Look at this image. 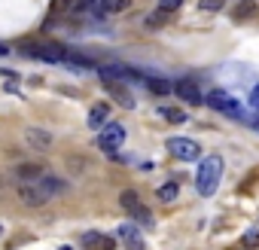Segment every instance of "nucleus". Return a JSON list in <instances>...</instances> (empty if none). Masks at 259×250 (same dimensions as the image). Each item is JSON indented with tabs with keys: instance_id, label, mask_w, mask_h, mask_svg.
<instances>
[{
	"instance_id": "aec40b11",
	"label": "nucleus",
	"mask_w": 259,
	"mask_h": 250,
	"mask_svg": "<svg viewBox=\"0 0 259 250\" xmlns=\"http://www.w3.org/2000/svg\"><path fill=\"white\" fill-rule=\"evenodd\" d=\"M177 192H180L177 183H165V186H159V198H162V201H174Z\"/></svg>"
},
{
	"instance_id": "cd10ccee",
	"label": "nucleus",
	"mask_w": 259,
	"mask_h": 250,
	"mask_svg": "<svg viewBox=\"0 0 259 250\" xmlns=\"http://www.w3.org/2000/svg\"><path fill=\"white\" fill-rule=\"evenodd\" d=\"M0 232H4V226H0Z\"/></svg>"
},
{
	"instance_id": "9b49d317",
	"label": "nucleus",
	"mask_w": 259,
	"mask_h": 250,
	"mask_svg": "<svg viewBox=\"0 0 259 250\" xmlns=\"http://www.w3.org/2000/svg\"><path fill=\"white\" fill-rule=\"evenodd\" d=\"M107 119H110V104H95L92 110H89V119H85V125H89V129L92 132H101L104 129V125H107Z\"/></svg>"
},
{
	"instance_id": "a211bd4d",
	"label": "nucleus",
	"mask_w": 259,
	"mask_h": 250,
	"mask_svg": "<svg viewBox=\"0 0 259 250\" xmlns=\"http://www.w3.org/2000/svg\"><path fill=\"white\" fill-rule=\"evenodd\" d=\"M98 4H101V10H104V13H125L132 0H98Z\"/></svg>"
},
{
	"instance_id": "39448f33",
	"label": "nucleus",
	"mask_w": 259,
	"mask_h": 250,
	"mask_svg": "<svg viewBox=\"0 0 259 250\" xmlns=\"http://www.w3.org/2000/svg\"><path fill=\"white\" fill-rule=\"evenodd\" d=\"M168 153L174 156V159H180V162H195L198 156H201V147L195 144V141H189V138H168Z\"/></svg>"
},
{
	"instance_id": "a878e982",
	"label": "nucleus",
	"mask_w": 259,
	"mask_h": 250,
	"mask_svg": "<svg viewBox=\"0 0 259 250\" xmlns=\"http://www.w3.org/2000/svg\"><path fill=\"white\" fill-rule=\"evenodd\" d=\"M253 129H256V132H259V116H256V119H253Z\"/></svg>"
},
{
	"instance_id": "5701e85b",
	"label": "nucleus",
	"mask_w": 259,
	"mask_h": 250,
	"mask_svg": "<svg viewBox=\"0 0 259 250\" xmlns=\"http://www.w3.org/2000/svg\"><path fill=\"white\" fill-rule=\"evenodd\" d=\"M223 4L226 0H201V10L204 13H217V10H223Z\"/></svg>"
},
{
	"instance_id": "393cba45",
	"label": "nucleus",
	"mask_w": 259,
	"mask_h": 250,
	"mask_svg": "<svg viewBox=\"0 0 259 250\" xmlns=\"http://www.w3.org/2000/svg\"><path fill=\"white\" fill-rule=\"evenodd\" d=\"M0 55H10V49H7V46H4V43H0Z\"/></svg>"
},
{
	"instance_id": "6ab92c4d",
	"label": "nucleus",
	"mask_w": 259,
	"mask_h": 250,
	"mask_svg": "<svg viewBox=\"0 0 259 250\" xmlns=\"http://www.w3.org/2000/svg\"><path fill=\"white\" fill-rule=\"evenodd\" d=\"M159 113H162V119H168V122H186V113H183V110H174V107H162Z\"/></svg>"
},
{
	"instance_id": "6e6552de",
	"label": "nucleus",
	"mask_w": 259,
	"mask_h": 250,
	"mask_svg": "<svg viewBox=\"0 0 259 250\" xmlns=\"http://www.w3.org/2000/svg\"><path fill=\"white\" fill-rule=\"evenodd\" d=\"M116 238H119L128 250H147V244H144V235H141L138 223H125V226H119Z\"/></svg>"
},
{
	"instance_id": "7ed1b4c3",
	"label": "nucleus",
	"mask_w": 259,
	"mask_h": 250,
	"mask_svg": "<svg viewBox=\"0 0 259 250\" xmlns=\"http://www.w3.org/2000/svg\"><path fill=\"white\" fill-rule=\"evenodd\" d=\"M122 144H125V129H122L119 122H107L104 129L98 132V147L104 153H116Z\"/></svg>"
},
{
	"instance_id": "2eb2a0df",
	"label": "nucleus",
	"mask_w": 259,
	"mask_h": 250,
	"mask_svg": "<svg viewBox=\"0 0 259 250\" xmlns=\"http://www.w3.org/2000/svg\"><path fill=\"white\" fill-rule=\"evenodd\" d=\"M256 13H259L256 0H241V4H235V10H232V22H250Z\"/></svg>"
},
{
	"instance_id": "dca6fc26",
	"label": "nucleus",
	"mask_w": 259,
	"mask_h": 250,
	"mask_svg": "<svg viewBox=\"0 0 259 250\" xmlns=\"http://www.w3.org/2000/svg\"><path fill=\"white\" fill-rule=\"evenodd\" d=\"M147 89H150L153 95L165 98V95H171V92H174V82H168V79H162V76H147Z\"/></svg>"
},
{
	"instance_id": "f3484780",
	"label": "nucleus",
	"mask_w": 259,
	"mask_h": 250,
	"mask_svg": "<svg viewBox=\"0 0 259 250\" xmlns=\"http://www.w3.org/2000/svg\"><path fill=\"white\" fill-rule=\"evenodd\" d=\"M43 174H46V171H43L40 165H19V168H16V177H19L22 183H31V180H40Z\"/></svg>"
},
{
	"instance_id": "9d476101",
	"label": "nucleus",
	"mask_w": 259,
	"mask_h": 250,
	"mask_svg": "<svg viewBox=\"0 0 259 250\" xmlns=\"http://www.w3.org/2000/svg\"><path fill=\"white\" fill-rule=\"evenodd\" d=\"M101 82H104V89H107V92H110V95H113V98H116L122 107H128V110L135 107V98H132V92H128V89H125L119 79H101Z\"/></svg>"
},
{
	"instance_id": "4468645a",
	"label": "nucleus",
	"mask_w": 259,
	"mask_h": 250,
	"mask_svg": "<svg viewBox=\"0 0 259 250\" xmlns=\"http://www.w3.org/2000/svg\"><path fill=\"white\" fill-rule=\"evenodd\" d=\"M25 141H28L34 150H52V135L43 132V129H28V132H25Z\"/></svg>"
},
{
	"instance_id": "20e7f679",
	"label": "nucleus",
	"mask_w": 259,
	"mask_h": 250,
	"mask_svg": "<svg viewBox=\"0 0 259 250\" xmlns=\"http://www.w3.org/2000/svg\"><path fill=\"white\" fill-rule=\"evenodd\" d=\"M204 104H210L213 110H220V113H226V116H232V119H244V110H241V104H238L232 95L220 92V89H213V92L204 98Z\"/></svg>"
},
{
	"instance_id": "b1692460",
	"label": "nucleus",
	"mask_w": 259,
	"mask_h": 250,
	"mask_svg": "<svg viewBox=\"0 0 259 250\" xmlns=\"http://www.w3.org/2000/svg\"><path fill=\"white\" fill-rule=\"evenodd\" d=\"M180 4H183V0H162V4H159V10H165V13H174Z\"/></svg>"
},
{
	"instance_id": "f03ea898",
	"label": "nucleus",
	"mask_w": 259,
	"mask_h": 250,
	"mask_svg": "<svg viewBox=\"0 0 259 250\" xmlns=\"http://www.w3.org/2000/svg\"><path fill=\"white\" fill-rule=\"evenodd\" d=\"M119 204H122V211L132 217L138 226H144V229H153L156 226V217H153V211L138 198V192L135 189H125L122 195H119Z\"/></svg>"
},
{
	"instance_id": "1a4fd4ad",
	"label": "nucleus",
	"mask_w": 259,
	"mask_h": 250,
	"mask_svg": "<svg viewBox=\"0 0 259 250\" xmlns=\"http://www.w3.org/2000/svg\"><path fill=\"white\" fill-rule=\"evenodd\" d=\"M19 198H22V204H28V207H43V204H49V198L43 195V189L37 186V180L19 183Z\"/></svg>"
},
{
	"instance_id": "412c9836",
	"label": "nucleus",
	"mask_w": 259,
	"mask_h": 250,
	"mask_svg": "<svg viewBox=\"0 0 259 250\" xmlns=\"http://www.w3.org/2000/svg\"><path fill=\"white\" fill-rule=\"evenodd\" d=\"M256 247H259V229L244 232V250H256Z\"/></svg>"
},
{
	"instance_id": "423d86ee",
	"label": "nucleus",
	"mask_w": 259,
	"mask_h": 250,
	"mask_svg": "<svg viewBox=\"0 0 259 250\" xmlns=\"http://www.w3.org/2000/svg\"><path fill=\"white\" fill-rule=\"evenodd\" d=\"M174 95H177L180 101H186V104H204V95H201V89H198V82H195L192 76L177 79V82H174Z\"/></svg>"
},
{
	"instance_id": "f257e3e1",
	"label": "nucleus",
	"mask_w": 259,
	"mask_h": 250,
	"mask_svg": "<svg viewBox=\"0 0 259 250\" xmlns=\"http://www.w3.org/2000/svg\"><path fill=\"white\" fill-rule=\"evenodd\" d=\"M220 177H223V159H220V156H204L201 165H198V174H195L198 192H201L204 198L213 195L217 186H220Z\"/></svg>"
},
{
	"instance_id": "bb28decb",
	"label": "nucleus",
	"mask_w": 259,
	"mask_h": 250,
	"mask_svg": "<svg viewBox=\"0 0 259 250\" xmlns=\"http://www.w3.org/2000/svg\"><path fill=\"white\" fill-rule=\"evenodd\" d=\"M58 250H73V247H58Z\"/></svg>"
},
{
	"instance_id": "4be33fe9",
	"label": "nucleus",
	"mask_w": 259,
	"mask_h": 250,
	"mask_svg": "<svg viewBox=\"0 0 259 250\" xmlns=\"http://www.w3.org/2000/svg\"><path fill=\"white\" fill-rule=\"evenodd\" d=\"M165 19H168V13H165V10H156V13L147 16V25H150V28H159V25H165Z\"/></svg>"
},
{
	"instance_id": "ddd939ff",
	"label": "nucleus",
	"mask_w": 259,
	"mask_h": 250,
	"mask_svg": "<svg viewBox=\"0 0 259 250\" xmlns=\"http://www.w3.org/2000/svg\"><path fill=\"white\" fill-rule=\"evenodd\" d=\"M82 244H85L89 250H113V247H116V241H113L110 235H101V232H85V235H82Z\"/></svg>"
},
{
	"instance_id": "f8f14e48",
	"label": "nucleus",
	"mask_w": 259,
	"mask_h": 250,
	"mask_svg": "<svg viewBox=\"0 0 259 250\" xmlns=\"http://www.w3.org/2000/svg\"><path fill=\"white\" fill-rule=\"evenodd\" d=\"M37 186L43 189V195L52 201V198H58L61 192H64V180H58V177H52V174H43L40 180H37Z\"/></svg>"
},
{
	"instance_id": "0eeeda50",
	"label": "nucleus",
	"mask_w": 259,
	"mask_h": 250,
	"mask_svg": "<svg viewBox=\"0 0 259 250\" xmlns=\"http://www.w3.org/2000/svg\"><path fill=\"white\" fill-rule=\"evenodd\" d=\"M73 7H76V0H52V7H49V16H46L43 28L52 31L58 22H64L67 16H73Z\"/></svg>"
}]
</instances>
